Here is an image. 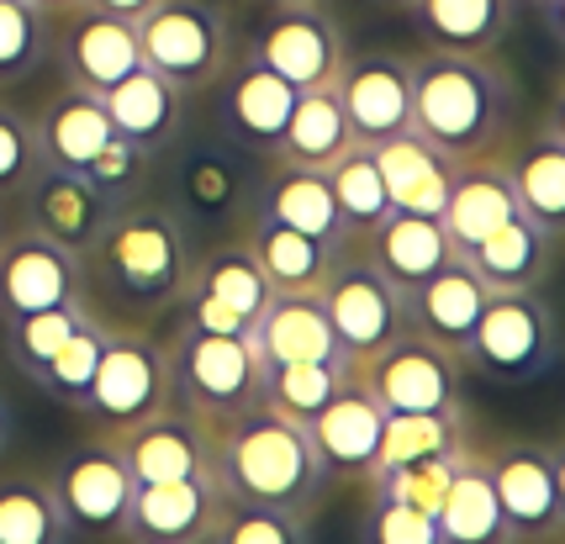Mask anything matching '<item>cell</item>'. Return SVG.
<instances>
[{
    "label": "cell",
    "instance_id": "40",
    "mask_svg": "<svg viewBox=\"0 0 565 544\" xmlns=\"http://www.w3.org/2000/svg\"><path fill=\"white\" fill-rule=\"evenodd\" d=\"M185 286H196V291H206V297L227 301L244 322L259 318V312H265V301L275 297L270 280H265V270L254 265V254H248L244 244H217L201 265H191V280H185Z\"/></svg>",
    "mask_w": 565,
    "mask_h": 544
},
{
    "label": "cell",
    "instance_id": "23",
    "mask_svg": "<svg viewBox=\"0 0 565 544\" xmlns=\"http://www.w3.org/2000/svg\"><path fill=\"white\" fill-rule=\"evenodd\" d=\"M360 244H365L360 254H365L381 275H392L402 291L423 286L428 275L444 270V265L455 259V244H449L444 223L439 217H418V212H386Z\"/></svg>",
    "mask_w": 565,
    "mask_h": 544
},
{
    "label": "cell",
    "instance_id": "9",
    "mask_svg": "<svg viewBox=\"0 0 565 544\" xmlns=\"http://www.w3.org/2000/svg\"><path fill=\"white\" fill-rule=\"evenodd\" d=\"M487 476H492L497 508L508 523V540L555 544L565 529V470L550 445L529 439H502L487 445Z\"/></svg>",
    "mask_w": 565,
    "mask_h": 544
},
{
    "label": "cell",
    "instance_id": "6",
    "mask_svg": "<svg viewBox=\"0 0 565 544\" xmlns=\"http://www.w3.org/2000/svg\"><path fill=\"white\" fill-rule=\"evenodd\" d=\"M460 365L497 381V386L544 381V371L555 365V318L544 307L540 286L492 291L487 307H481V322L470 333L466 354H460Z\"/></svg>",
    "mask_w": 565,
    "mask_h": 544
},
{
    "label": "cell",
    "instance_id": "11",
    "mask_svg": "<svg viewBox=\"0 0 565 544\" xmlns=\"http://www.w3.org/2000/svg\"><path fill=\"white\" fill-rule=\"evenodd\" d=\"M460 375L466 365L449 349L402 328L381 354H370L360 365V386L375 396V407L386 418L392 413H444V407H460Z\"/></svg>",
    "mask_w": 565,
    "mask_h": 544
},
{
    "label": "cell",
    "instance_id": "39",
    "mask_svg": "<svg viewBox=\"0 0 565 544\" xmlns=\"http://www.w3.org/2000/svg\"><path fill=\"white\" fill-rule=\"evenodd\" d=\"M90 318H96L90 297L58 301V307H43V312H26V318L0 322V344H6V354H11V365L32 381V375L49 365L53 349L64 344V339H74V333H79Z\"/></svg>",
    "mask_w": 565,
    "mask_h": 544
},
{
    "label": "cell",
    "instance_id": "53",
    "mask_svg": "<svg viewBox=\"0 0 565 544\" xmlns=\"http://www.w3.org/2000/svg\"><path fill=\"white\" fill-rule=\"evenodd\" d=\"M502 544H523V540H502Z\"/></svg>",
    "mask_w": 565,
    "mask_h": 544
},
{
    "label": "cell",
    "instance_id": "13",
    "mask_svg": "<svg viewBox=\"0 0 565 544\" xmlns=\"http://www.w3.org/2000/svg\"><path fill=\"white\" fill-rule=\"evenodd\" d=\"M85 254H70L64 244H53L32 227L0 233V322L43 312L58 301L85 297Z\"/></svg>",
    "mask_w": 565,
    "mask_h": 544
},
{
    "label": "cell",
    "instance_id": "26",
    "mask_svg": "<svg viewBox=\"0 0 565 544\" xmlns=\"http://www.w3.org/2000/svg\"><path fill=\"white\" fill-rule=\"evenodd\" d=\"M555 244H561L555 233H544L534 217L513 212L508 223L492 227V233L476 248H466L460 259L481 275L487 291H523V286H540L544 280L550 259H555Z\"/></svg>",
    "mask_w": 565,
    "mask_h": 544
},
{
    "label": "cell",
    "instance_id": "44",
    "mask_svg": "<svg viewBox=\"0 0 565 544\" xmlns=\"http://www.w3.org/2000/svg\"><path fill=\"white\" fill-rule=\"evenodd\" d=\"M49 17L32 0H0V85L26 79L53 53Z\"/></svg>",
    "mask_w": 565,
    "mask_h": 544
},
{
    "label": "cell",
    "instance_id": "28",
    "mask_svg": "<svg viewBox=\"0 0 565 544\" xmlns=\"http://www.w3.org/2000/svg\"><path fill=\"white\" fill-rule=\"evenodd\" d=\"M518 212L534 217L544 233H565V132L561 122H544L513 159H502Z\"/></svg>",
    "mask_w": 565,
    "mask_h": 544
},
{
    "label": "cell",
    "instance_id": "2",
    "mask_svg": "<svg viewBox=\"0 0 565 544\" xmlns=\"http://www.w3.org/2000/svg\"><path fill=\"white\" fill-rule=\"evenodd\" d=\"M201 434H206V476L217 481L222 497L280 508L301 523L318 519L328 476L301 423L254 402L227 418H201Z\"/></svg>",
    "mask_w": 565,
    "mask_h": 544
},
{
    "label": "cell",
    "instance_id": "30",
    "mask_svg": "<svg viewBox=\"0 0 565 544\" xmlns=\"http://www.w3.org/2000/svg\"><path fill=\"white\" fill-rule=\"evenodd\" d=\"M296 96H301L296 85H286V79L270 75V70H259L254 58H244V64L227 75V90H222V127L238 132L248 149L275 153L280 127L291 117Z\"/></svg>",
    "mask_w": 565,
    "mask_h": 544
},
{
    "label": "cell",
    "instance_id": "20",
    "mask_svg": "<svg viewBox=\"0 0 565 544\" xmlns=\"http://www.w3.org/2000/svg\"><path fill=\"white\" fill-rule=\"evenodd\" d=\"M487 286H481V275L470 270L466 259L455 254L444 270H434L423 286L407 291V328L423 333L428 344L449 349L455 360L466 354L470 333H476V322H481V307H487Z\"/></svg>",
    "mask_w": 565,
    "mask_h": 544
},
{
    "label": "cell",
    "instance_id": "50",
    "mask_svg": "<svg viewBox=\"0 0 565 544\" xmlns=\"http://www.w3.org/2000/svg\"><path fill=\"white\" fill-rule=\"evenodd\" d=\"M11 449V407H6V396H0V455Z\"/></svg>",
    "mask_w": 565,
    "mask_h": 544
},
{
    "label": "cell",
    "instance_id": "18",
    "mask_svg": "<svg viewBox=\"0 0 565 544\" xmlns=\"http://www.w3.org/2000/svg\"><path fill=\"white\" fill-rule=\"evenodd\" d=\"M22 206H26V227L53 238V244H64L70 254H85L96 244V233L106 227V217H111V201L100 196L79 170H58V164H43L26 180Z\"/></svg>",
    "mask_w": 565,
    "mask_h": 544
},
{
    "label": "cell",
    "instance_id": "25",
    "mask_svg": "<svg viewBox=\"0 0 565 544\" xmlns=\"http://www.w3.org/2000/svg\"><path fill=\"white\" fill-rule=\"evenodd\" d=\"M254 217H275V223L296 227V233H312L322 244L344 248V223H339V206H333V191H328V174L307 170V164L275 159L270 174L259 180Z\"/></svg>",
    "mask_w": 565,
    "mask_h": 544
},
{
    "label": "cell",
    "instance_id": "22",
    "mask_svg": "<svg viewBox=\"0 0 565 544\" xmlns=\"http://www.w3.org/2000/svg\"><path fill=\"white\" fill-rule=\"evenodd\" d=\"M518 212V196L513 185H508V170H502V159H470V164H455L449 174V196H444V212L439 223L449 233V244L455 254H466L476 248L492 227H502L508 217Z\"/></svg>",
    "mask_w": 565,
    "mask_h": 544
},
{
    "label": "cell",
    "instance_id": "5",
    "mask_svg": "<svg viewBox=\"0 0 565 544\" xmlns=\"http://www.w3.org/2000/svg\"><path fill=\"white\" fill-rule=\"evenodd\" d=\"M164 349L170 365V402L185 407L191 418H227L259 402V365L244 339L227 333H196V328H174Z\"/></svg>",
    "mask_w": 565,
    "mask_h": 544
},
{
    "label": "cell",
    "instance_id": "31",
    "mask_svg": "<svg viewBox=\"0 0 565 544\" xmlns=\"http://www.w3.org/2000/svg\"><path fill=\"white\" fill-rule=\"evenodd\" d=\"M439 544H502L508 540V523H502V508H497L492 476H487V455L470 439L460 466H455V481L444 492L439 513Z\"/></svg>",
    "mask_w": 565,
    "mask_h": 544
},
{
    "label": "cell",
    "instance_id": "24",
    "mask_svg": "<svg viewBox=\"0 0 565 544\" xmlns=\"http://www.w3.org/2000/svg\"><path fill=\"white\" fill-rule=\"evenodd\" d=\"M100 106H106L111 132L143 153L170 149L174 138H180V127H185V96H180L164 75H153L148 64L138 75H127L117 90H106Z\"/></svg>",
    "mask_w": 565,
    "mask_h": 544
},
{
    "label": "cell",
    "instance_id": "45",
    "mask_svg": "<svg viewBox=\"0 0 565 544\" xmlns=\"http://www.w3.org/2000/svg\"><path fill=\"white\" fill-rule=\"evenodd\" d=\"M148 159H153V153L132 149L127 138H117V132H111V138L90 153V164H85L79 174H85V180H90V185H96L111 206H122V201H138V191H143Z\"/></svg>",
    "mask_w": 565,
    "mask_h": 544
},
{
    "label": "cell",
    "instance_id": "7",
    "mask_svg": "<svg viewBox=\"0 0 565 544\" xmlns=\"http://www.w3.org/2000/svg\"><path fill=\"white\" fill-rule=\"evenodd\" d=\"M170 407V365H164V349L148 339L143 328H127L111 322L106 344H100L96 375H90V392L79 396V418L90 428H122L138 423L148 413Z\"/></svg>",
    "mask_w": 565,
    "mask_h": 544
},
{
    "label": "cell",
    "instance_id": "16",
    "mask_svg": "<svg viewBox=\"0 0 565 544\" xmlns=\"http://www.w3.org/2000/svg\"><path fill=\"white\" fill-rule=\"evenodd\" d=\"M100 439L117 449V460L127 466L132 487H143V481H180V476H201V470H206L201 418H191V413L174 407V402L138 423L106 428Z\"/></svg>",
    "mask_w": 565,
    "mask_h": 544
},
{
    "label": "cell",
    "instance_id": "14",
    "mask_svg": "<svg viewBox=\"0 0 565 544\" xmlns=\"http://www.w3.org/2000/svg\"><path fill=\"white\" fill-rule=\"evenodd\" d=\"M333 96L344 106L354 143H365V149L386 143L396 132H407V117H413L407 58H396V53H354L333 75Z\"/></svg>",
    "mask_w": 565,
    "mask_h": 544
},
{
    "label": "cell",
    "instance_id": "8",
    "mask_svg": "<svg viewBox=\"0 0 565 544\" xmlns=\"http://www.w3.org/2000/svg\"><path fill=\"white\" fill-rule=\"evenodd\" d=\"M143 64L180 96H201L227 75V17L206 0H159L138 22Z\"/></svg>",
    "mask_w": 565,
    "mask_h": 544
},
{
    "label": "cell",
    "instance_id": "51",
    "mask_svg": "<svg viewBox=\"0 0 565 544\" xmlns=\"http://www.w3.org/2000/svg\"><path fill=\"white\" fill-rule=\"evenodd\" d=\"M523 6H534V11H544V17H561L565 0H523Z\"/></svg>",
    "mask_w": 565,
    "mask_h": 544
},
{
    "label": "cell",
    "instance_id": "36",
    "mask_svg": "<svg viewBox=\"0 0 565 544\" xmlns=\"http://www.w3.org/2000/svg\"><path fill=\"white\" fill-rule=\"evenodd\" d=\"M70 523L49 476H0V544H70Z\"/></svg>",
    "mask_w": 565,
    "mask_h": 544
},
{
    "label": "cell",
    "instance_id": "21",
    "mask_svg": "<svg viewBox=\"0 0 565 544\" xmlns=\"http://www.w3.org/2000/svg\"><path fill=\"white\" fill-rule=\"evenodd\" d=\"M248 349H254L259 375L275 371V365H296V360H344L318 291L265 301V312L248 322Z\"/></svg>",
    "mask_w": 565,
    "mask_h": 544
},
{
    "label": "cell",
    "instance_id": "3",
    "mask_svg": "<svg viewBox=\"0 0 565 544\" xmlns=\"http://www.w3.org/2000/svg\"><path fill=\"white\" fill-rule=\"evenodd\" d=\"M191 238L185 223L153 206V201H122L111 206L106 227L96 244L85 248V275H96L100 286L127 307H170L180 301L185 280H191Z\"/></svg>",
    "mask_w": 565,
    "mask_h": 544
},
{
    "label": "cell",
    "instance_id": "38",
    "mask_svg": "<svg viewBox=\"0 0 565 544\" xmlns=\"http://www.w3.org/2000/svg\"><path fill=\"white\" fill-rule=\"evenodd\" d=\"M466 439L470 434L460 407H444V413H392L381 423L375 470H396V466H413V460H428V455H449Z\"/></svg>",
    "mask_w": 565,
    "mask_h": 544
},
{
    "label": "cell",
    "instance_id": "41",
    "mask_svg": "<svg viewBox=\"0 0 565 544\" xmlns=\"http://www.w3.org/2000/svg\"><path fill=\"white\" fill-rule=\"evenodd\" d=\"M466 445L449 449V455L413 460V466H396V470H370L365 476L370 502H396V508H413V513H428V519H434V513H439V502H444V492H449V481H455V466H460Z\"/></svg>",
    "mask_w": 565,
    "mask_h": 544
},
{
    "label": "cell",
    "instance_id": "32",
    "mask_svg": "<svg viewBox=\"0 0 565 544\" xmlns=\"http://www.w3.org/2000/svg\"><path fill=\"white\" fill-rule=\"evenodd\" d=\"M518 0H413V22L434 49L455 53H497L513 26Z\"/></svg>",
    "mask_w": 565,
    "mask_h": 544
},
{
    "label": "cell",
    "instance_id": "52",
    "mask_svg": "<svg viewBox=\"0 0 565 544\" xmlns=\"http://www.w3.org/2000/svg\"><path fill=\"white\" fill-rule=\"evenodd\" d=\"M381 6H402V11H407V6H413V0H381Z\"/></svg>",
    "mask_w": 565,
    "mask_h": 544
},
{
    "label": "cell",
    "instance_id": "12",
    "mask_svg": "<svg viewBox=\"0 0 565 544\" xmlns=\"http://www.w3.org/2000/svg\"><path fill=\"white\" fill-rule=\"evenodd\" d=\"M53 497L64 508V523L70 534H85V540H117L127 519V502H132V476L117 460V449L106 439H85L74 445L58 470L49 476Z\"/></svg>",
    "mask_w": 565,
    "mask_h": 544
},
{
    "label": "cell",
    "instance_id": "33",
    "mask_svg": "<svg viewBox=\"0 0 565 544\" xmlns=\"http://www.w3.org/2000/svg\"><path fill=\"white\" fill-rule=\"evenodd\" d=\"M38 132V149H43V164H58V170H85L90 153L111 138V122H106V106L100 96H85V90H58V96L43 106V117L32 122Z\"/></svg>",
    "mask_w": 565,
    "mask_h": 544
},
{
    "label": "cell",
    "instance_id": "55",
    "mask_svg": "<svg viewBox=\"0 0 565 544\" xmlns=\"http://www.w3.org/2000/svg\"><path fill=\"white\" fill-rule=\"evenodd\" d=\"M280 6H291V0H280Z\"/></svg>",
    "mask_w": 565,
    "mask_h": 544
},
{
    "label": "cell",
    "instance_id": "10",
    "mask_svg": "<svg viewBox=\"0 0 565 544\" xmlns=\"http://www.w3.org/2000/svg\"><path fill=\"white\" fill-rule=\"evenodd\" d=\"M248 58L296 90H318V85H333L339 64L349 58L344 26L322 0H291V6L275 0V11L248 38Z\"/></svg>",
    "mask_w": 565,
    "mask_h": 544
},
{
    "label": "cell",
    "instance_id": "27",
    "mask_svg": "<svg viewBox=\"0 0 565 544\" xmlns=\"http://www.w3.org/2000/svg\"><path fill=\"white\" fill-rule=\"evenodd\" d=\"M375 170L386 185L392 212H418V217H439L444 196H449V174L455 164L439 149H428L418 132H396L386 143H375Z\"/></svg>",
    "mask_w": 565,
    "mask_h": 544
},
{
    "label": "cell",
    "instance_id": "17",
    "mask_svg": "<svg viewBox=\"0 0 565 544\" xmlns=\"http://www.w3.org/2000/svg\"><path fill=\"white\" fill-rule=\"evenodd\" d=\"M222 492L217 481L201 476H180V481H143L132 487L127 519L117 540H148V544H201L206 529L217 519Z\"/></svg>",
    "mask_w": 565,
    "mask_h": 544
},
{
    "label": "cell",
    "instance_id": "15",
    "mask_svg": "<svg viewBox=\"0 0 565 544\" xmlns=\"http://www.w3.org/2000/svg\"><path fill=\"white\" fill-rule=\"evenodd\" d=\"M58 64H64V79L74 90H85V96L117 90L127 75L143 70L138 22H122V17L79 6L74 17L58 22Z\"/></svg>",
    "mask_w": 565,
    "mask_h": 544
},
{
    "label": "cell",
    "instance_id": "43",
    "mask_svg": "<svg viewBox=\"0 0 565 544\" xmlns=\"http://www.w3.org/2000/svg\"><path fill=\"white\" fill-rule=\"evenodd\" d=\"M201 544H312V523L291 519L280 508H259V502H233L222 497L217 519L206 529Z\"/></svg>",
    "mask_w": 565,
    "mask_h": 544
},
{
    "label": "cell",
    "instance_id": "37",
    "mask_svg": "<svg viewBox=\"0 0 565 544\" xmlns=\"http://www.w3.org/2000/svg\"><path fill=\"white\" fill-rule=\"evenodd\" d=\"M322 174H328V191H333L339 223H344V248H354L370 227L392 212L386 185H381V170H375V153H370L365 143H349Z\"/></svg>",
    "mask_w": 565,
    "mask_h": 544
},
{
    "label": "cell",
    "instance_id": "42",
    "mask_svg": "<svg viewBox=\"0 0 565 544\" xmlns=\"http://www.w3.org/2000/svg\"><path fill=\"white\" fill-rule=\"evenodd\" d=\"M106 333H111V322L90 318L74 339H64V344L49 354V365L32 375V386H43V392L53 396V402H64V407H79V396L90 392V375H96V360H100V344H106Z\"/></svg>",
    "mask_w": 565,
    "mask_h": 544
},
{
    "label": "cell",
    "instance_id": "35",
    "mask_svg": "<svg viewBox=\"0 0 565 544\" xmlns=\"http://www.w3.org/2000/svg\"><path fill=\"white\" fill-rule=\"evenodd\" d=\"M354 381V365L349 360H296V365H275V371L259 375V407H270L280 418L307 423L318 418L333 396Z\"/></svg>",
    "mask_w": 565,
    "mask_h": 544
},
{
    "label": "cell",
    "instance_id": "48",
    "mask_svg": "<svg viewBox=\"0 0 565 544\" xmlns=\"http://www.w3.org/2000/svg\"><path fill=\"white\" fill-rule=\"evenodd\" d=\"M90 11H106V17H122V22H143L159 0H85Z\"/></svg>",
    "mask_w": 565,
    "mask_h": 544
},
{
    "label": "cell",
    "instance_id": "49",
    "mask_svg": "<svg viewBox=\"0 0 565 544\" xmlns=\"http://www.w3.org/2000/svg\"><path fill=\"white\" fill-rule=\"evenodd\" d=\"M32 6H38V11L49 17V22H64V17H74V11H79L85 0H32Z\"/></svg>",
    "mask_w": 565,
    "mask_h": 544
},
{
    "label": "cell",
    "instance_id": "1",
    "mask_svg": "<svg viewBox=\"0 0 565 544\" xmlns=\"http://www.w3.org/2000/svg\"><path fill=\"white\" fill-rule=\"evenodd\" d=\"M407 75H413L407 132H418L449 164L492 159L508 143L518 122V79L508 64H497V53L428 49L407 58Z\"/></svg>",
    "mask_w": 565,
    "mask_h": 544
},
{
    "label": "cell",
    "instance_id": "34",
    "mask_svg": "<svg viewBox=\"0 0 565 544\" xmlns=\"http://www.w3.org/2000/svg\"><path fill=\"white\" fill-rule=\"evenodd\" d=\"M349 143H354V138H349L344 106L333 96V85H318V90H301V96H296L291 117L280 127V143H275L270 159L307 164V170H328Z\"/></svg>",
    "mask_w": 565,
    "mask_h": 544
},
{
    "label": "cell",
    "instance_id": "19",
    "mask_svg": "<svg viewBox=\"0 0 565 544\" xmlns=\"http://www.w3.org/2000/svg\"><path fill=\"white\" fill-rule=\"evenodd\" d=\"M381 423L386 413L375 407V396L360 386V371L344 392L307 423V445L318 455L322 476H344V481H365L375 470V449H381Z\"/></svg>",
    "mask_w": 565,
    "mask_h": 544
},
{
    "label": "cell",
    "instance_id": "46",
    "mask_svg": "<svg viewBox=\"0 0 565 544\" xmlns=\"http://www.w3.org/2000/svg\"><path fill=\"white\" fill-rule=\"evenodd\" d=\"M38 170H43V149H38L32 117L0 100V201H22L26 180Z\"/></svg>",
    "mask_w": 565,
    "mask_h": 544
},
{
    "label": "cell",
    "instance_id": "54",
    "mask_svg": "<svg viewBox=\"0 0 565 544\" xmlns=\"http://www.w3.org/2000/svg\"><path fill=\"white\" fill-rule=\"evenodd\" d=\"M127 544H148V540H127Z\"/></svg>",
    "mask_w": 565,
    "mask_h": 544
},
{
    "label": "cell",
    "instance_id": "47",
    "mask_svg": "<svg viewBox=\"0 0 565 544\" xmlns=\"http://www.w3.org/2000/svg\"><path fill=\"white\" fill-rule=\"evenodd\" d=\"M360 544H439V523L428 513L396 508V502H370L360 523Z\"/></svg>",
    "mask_w": 565,
    "mask_h": 544
},
{
    "label": "cell",
    "instance_id": "29",
    "mask_svg": "<svg viewBox=\"0 0 565 544\" xmlns=\"http://www.w3.org/2000/svg\"><path fill=\"white\" fill-rule=\"evenodd\" d=\"M238 244L254 254V265L265 270L275 297L318 291L328 265H333V254H339L333 244H322V238H312V233H296V227L275 223V217H254Z\"/></svg>",
    "mask_w": 565,
    "mask_h": 544
},
{
    "label": "cell",
    "instance_id": "4",
    "mask_svg": "<svg viewBox=\"0 0 565 544\" xmlns=\"http://www.w3.org/2000/svg\"><path fill=\"white\" fill-rule=\"evenodd\" d=\"M318 301L328 312L333 339H339V354L354 371L407 328V291L396 286L392 275L375 270L360 254V244L333 254V265H328V275L318 286Z\"/></svg>",
    "mask_w": 565,
    "mask_h": 544
}]
</instances>
